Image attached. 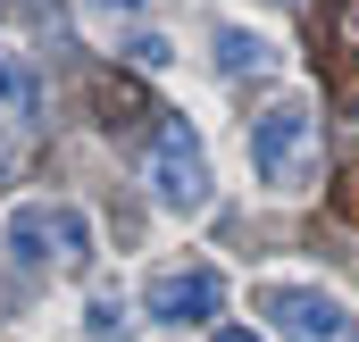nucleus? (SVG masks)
I'll return each mask as SVG.
<instances>
[{
  "label": "nucleus",
  "mask_w": 359,
  "mask_h": 342,
  "mask_svg": "<svg viewBox=\"0 0 359 342\" xmlns=\"http://www.w3.org/2000/svg\"><path fill=\"white\" fill-rule=\"evenodd\" d=\"M251 309L268 317L284 342H359V317H351V301L343 292H326V284H259L251 292Z\"/></svg>",
  "instance_id": "nucleus-2"
},
{
  "label": "nucleus",
  "mask_w": 359,
  "mask_h": 342,
  "mask_svg": "<svg viewBox=\"0 0 359 342\" xmlns=\"http://www.w3.org/2000/svg\"><path fill=\"white\" fill-rule=\"evenodd\" d=\"M209 342H268V334H259V326H217Z\"/></svg>",
  "instance_id": "nucleus-11"
},
{
  "label": "nucleus",
  "mask_w": 359,
  "mask_h": 342,
  "mask_svg": "<svg viewBox=\"0 0 359 342\" xmlns=\"http://www.w3.org/2000/svg\"><path fill=\"white\" fill-rule=\"evenodd\" d=\"M151 192L168 217H201L209 209V142L192 117H168L159 142H151Z\"/></svg>",
  "instance_id": "nucleus-3"
},
{
  "label": "nucleus",
  "mask_w": 359,
  "mask_h": 342,
  "mask_svg": "<svg viewBox=\"0 0 359 342\" xmlns=\"http://www.w3.org/2000/svg\"><path fill=\"white\" fill-rule=\"evenodd\" d=\"M50 217H59V267H92V217L67 209V200H59Z\"/></svg>",
  "instance_id": "nucleus-7"
},
{
  "label": "nucleus",
  "mask_w": 359,
  "mask_h": 342,
  "mask_svg": "<svg viewBox=\"0 0 359 342\" xmlns=\"http://www.w3.org/2000/svg\"><path fill=\"white\" fill-rule=\"evenodd\" d=\"M276 67V42L251 34V25H217V76H268Z\"/></svg>",
  "instance_id": "nucleus-6"
},
{
  "label": "nucleus",
  "mask_w": 359,
  "mask_h": 342,
  "mask_svg": "<svg viewBox=\"0 0 359 342\" xmlns=\"http://www.w3.org/2000/svg\"><path fill=\"white\" fill-rule=\"evenodd\" d=\"M251 175L268 192H309L318 184V100L284 92L276 109L251 117Z\"/></svg>",
  "instance_id": "nucleus-1"
},
{
  "label": "nucleus",
  "mask_w": 359,
  "mask_h": 342,
  "mask_svg": "<svg viewBox=\"0 0 359 342\" xmlns=\"http://www.w3.org/2000/svg\"><path fill=\"white\" fill-rule=\"evenodd\" d=\"M134 59H142V67H168V59H176V50H168V42H159V34H134Z\"/></svg>",
  "instance_id": "nucleus-10"
},
{
  "label": "nucleus",
  "mask_w": 359,
  "mask_h": 342,
  "mask_svg": "<svg viewBox=\"0 0 359 342\" xmlns=\"http://www.w3.org/2000/svg\"><path fill=\"white\" fill-rule=\"evenodd\" d=\"M142 309L159 317V326H209V317H226V275L217 267H159L151 284H142Z\"/></svg>",
  "instance_id": "nucleus-4"
},
{
  "label": "nucleus",
  "mask_w": 359,
  "mask_h": 342,
  "mask_svg": "<svg viewBox=\"0 0 359 342\" xmlns=\"http://www.w3.org/2000/svg\"><path fill=\"white\" fill-rule=\"evenodd\" d=\"M84 334H92V342H126V334H134V317H126L117 292H100V301L84 309Z\"/></svg>",
  "instance_id": "nucleus-8"
},
{
  "label": "nucleus",
  "mask_w": 359,
  "mask_h": 342,
  "mask_svg": "<svg viewBox=\"0 0 359 342\" xmlns=\"http://www.w3.org/2000/svg\"><path fill=\"white\" fill-rule=\"evenodd\" d=\"M0 175H8V142H0Z\"/></svg>",
  "instance_id": "nucleus-12"
},
{
  "label": "nucleus",
  "mask_w": 359,
  "mask_h": 342,
  "mask_svg": "<svg viewBox=\"0 0 359 342\" xmlns=\"http://www.w3.org/2000/svg\"><path fill=\"white\" fill-rule=\"evenodd\" d=\"M50 234H59L50 200H25V209H8V217H0V251L17 259V267H50Z\"/></svg>",
  "instance_id": "nucleus-5"
},
{
  "label": "nucleus",
  "mask_w": 359,
  "mask_h": 342,
  "mask_svg": "<svg viewBox=\"0 0 359 342\" xmlns=\"http://www.w3.org/2000/svg\"><path fill=\"white\" fill-rule=\"evenodd\" d=\"M92 25H117V17H142V0H84Z\"/></svg>",
  "instance_id": "nucleus-9"
}]
</instances>
